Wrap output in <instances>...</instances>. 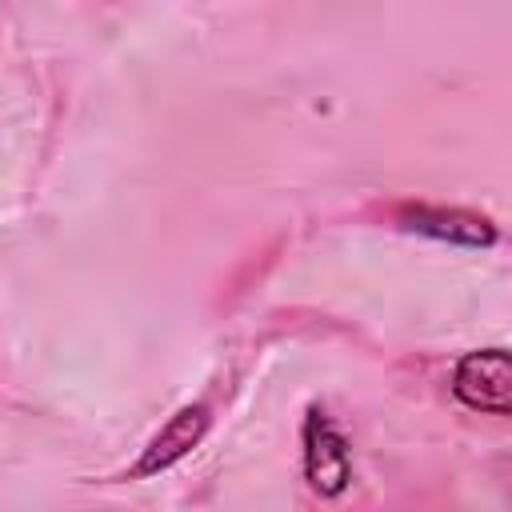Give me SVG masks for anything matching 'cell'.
Returning <instances> with one entry per match:
<instances>
[{
	"mask_svg": "<svg viewBox=\"0 0 512 512\" xmlns=\"http://www.w3.org/2000/svg\"><path fill=\"white\" fill-rule=\"evenodd\" d=\"M452 388L468 408L512 416V352H500V348L468 352L456 364Z\"/></svg>",
	"mask_w": 512,
	"mask_h": 512,
	"instance_id": "1",
	"label": "cell"
},
{
	"mask_svg": "<svg viewBox=\"0 0 512 512\" xmlns=\"http://www.w3.org/2000/svg\"><path fill=\"white\" fill-rule=\"evenodd\" d=\"M208 420H212V416H208L204 404H188V408H180V412L152 436V444H148L144 456L136 460L132 476H152V472L176 464L180 456H188V452L200 444V436L208 432Z\"/></svg>",
	"mask_w": 512,
	"mask_h": 512,
	"instance_id": "3",
	"label": "cell"
},
{
	"mask_svg": "<svg viewBox=\"0 0 512 512\" xmlns=\"http://www.w3.org/2000/svg\"><path fill=\"white\" fill-rule=\"evenodd\" d=\"M400 224L412 228V232H424V236H436V240H452V244H492L496 240V228L476 216V212H460V208H404L400 212Z\"/></svg>",
	"mask_w": 512,
	"mask_h": 512,
	"instance_id": "4",
	"label": "cell"
},
{
	"mask_svg": "<svg viewBox=\"0 0 512 512\" xmlns=\"http://www.w3.org/2000/svg\"><path fill=\"white\" fill-rule=\"evenodd\" d=\"M304 468H308V480L320 496H336L352 480L348 444L316 408L308 412V424H304Z\"/></svg>",
	"mask_w": 512,
	"mask_h": 512,
	"instance_id": "2",
	"label": "cell"
}]
</instances>
